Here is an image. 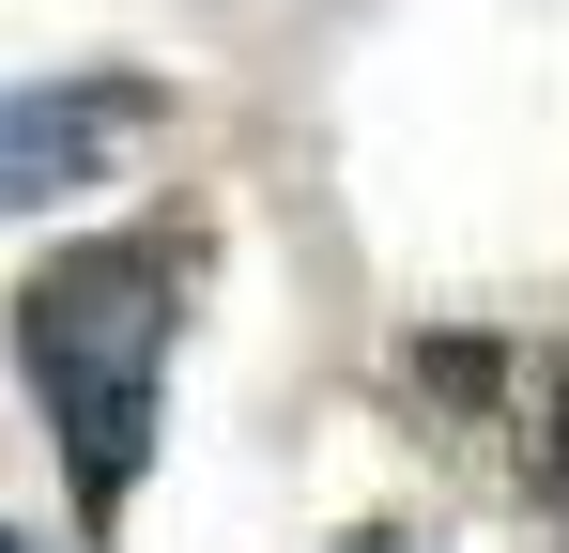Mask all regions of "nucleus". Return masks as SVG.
<instances>
[{
  "label": "nucleus",
  "mask_w": 569,
  "mask_h": 553,
  "mask_svg": "<svg viewBox=\"0 0 569 553\" xmlns=\"http://www.w3.org/2000/svg\"><path fill=\"white\" fill-rule=\"evenodd\" d=\"M16 354L62 415V476L78 507H123L139 461H154V384H170V262L154 247H62V262L16 292Z\"/></svg>",
  "instance_id": "1"
},
{
  "label": "nucleus",
  "mask_w": 569,
  "mask_h": 553,
  "mask_svg": "<svg viewBox=\"0 0 569 553\" xmlns=\"http://www.w3.org/2000/svg\"><path fill=\"white\" fill-rule=\"evenodd\" d=\"M154 123V92L139 78H47V92H0V215L16 200H78L108 184V154Z\"/></svg>",
  "instance_id": "2"
},
{
  "label": "nucleus",
  "mask_w": 569,
  "mask_h": 553,
  "mask_svg": "<svg viewBox=\"0 0 569 553\" xmlns=\"http://www.w3.org/2000/svg\"><path fill=\"white\" fill-rule=\"evenodd\" d=\"M370 553H400V539H370Z\"/></svg>",
  "instance_id": "3"
},
{
  "label": "nucleus",
  "mask_w": 569,
  "mask_h": 553,
  "mask_svg": "<svg viewBox=\"0 0 569 553\" xmlns=\"http://www.w3.org/2000/svg\"><path fill=\"white\" fill-rule=\"evenodd\" d=\"M0 553H16V539H0Z\"/></svg>",
  "instance_id": "4"
}]
</instances>
